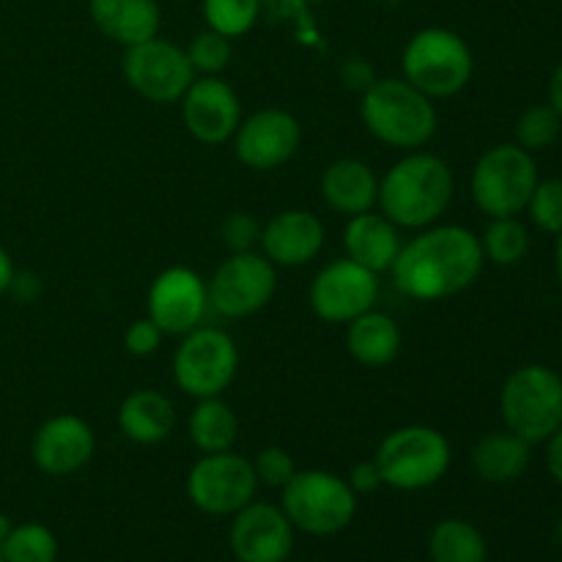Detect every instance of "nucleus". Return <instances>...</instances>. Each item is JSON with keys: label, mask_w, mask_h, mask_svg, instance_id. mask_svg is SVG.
Listing matches in <instances>:
<instances>
[{"label": "nucleus", "mask_w": 562, "mask_h": 562, "mask_svg": "<svg viewBox=\"0 0 562 562\" xmlns=\"http://www.w3.org/2000/svg\"><path fill=\"white\" fill-rule=\"evenodd\" d=\"M483 263L481 236L461 225H439L401 247L390 272L406 296L437 302L470 289L481 278Z\"/></svg>", "instance_id": "nucleus-1"}, {"label": "nucleus", "mask_w": 562, "mask_h": 562, "mask_svg": "<svg viewBox=\"0 0 562 562\" xmlns=\"http://www.w3.org/2000/svg\"><path fill=\"white\" fill-rule=\"evenodd\" d=\"M453 198V170L434 154H409L379 181V206L398 228H428Z\"/></svg>", "instance_id": "nucleus-2"}, {"label": "nucleus", "mask_w": 562, "mask_h": 562, "mask_svg": "<svg viewBox=\"0 0 562 562\" xmlns=\"http://www.w3.org/2000/svg\"><path fill=\"white\" fill-rule=\"evenodd\" d=\"M360 113L368 132L393 148H420L437 132L434 99L398 77L373 82L362 93Z\"/></svg>", "instance_id": "nucleus-3"}, {"label": "nucleus", "mask_w": 562, "mask_h": 562, "mask_svg": "<svg viewBox=\"0 0 562 562\" xmlns=\"http://www.w3.org/2000/svg\"><path fill=\"white\" fill-rule=\"evenodd\" d=\"M499 412L508 431L543 445L562 426V376L549 366H521L499 390Z\"/></svg>", "instance_id": "nucleus-4"}, {"label": "nucleus", "mask_w": 562, "mask_h": 562, "mask_svg": "<svg viewBox=\"0 0 562 562\" xmlns=\"http://www.w3.org/2000/svg\"><path fill=\"white\" fill-rule=\"evenodd\" d=\"M538 165L516 143H499L481 154L472 170V201L488 220L516 217L530 203L538 184Z\"/></svg>", "instance_id": "nucleus-5"}, {"label": "nucleus", "mask_w": 562, "mask_h": 562, "mask_svg": "<svg viewBox=\"0 0 562 562\" xmlns=\"http://www.w3.org/2000/svg\"><path fill=\"white\" fill-rule=\"evenodd\" d=\"M404 80L431 99H448L464 91L475 71L472 49L448 27H426L404 49Z\"/></svg>", "instance_id": "nucleus-6"}, {"label": "nucleus", "mask_w": 562, "mask_h": 562, "mask_svg": "<svg viewBox=\"0 0 562 562\" xmlns=\"http://www.w3.org/2000/svg\"><path fill=\"white\" fill-rule=\"evenodd\" d=\"M373 464L387 486L420 492L445 477L450 467V442L437 428L406 426L382 439Z\"/></svg>", "instance_id": "nucleus-7"}, {"label": "nucleus", "mask_w": 562, "mask_h": 562, "mask_svg": "<svg viewBox=\"0 0 562 562\" xmlns=\"http://www.w3.org/2000/svg\"><path fill=\"white\" fill-rule=\"evenodd\" d=\"M283 514L294 530L307 536H335L346 530L357 514V494L335 472H296L283 486Z\"/></svg>", "instance_id": "nucleus-8"}, {"label": "nucleus", "mask_w": 562, "mask_h": 562, "mask_svg": "<svg viewBox=\"0 0 562 562\" xmlns=\"http://www.w3.org/2000/svg\"><path fill=\"white\" fill-rule=\"evenodd\" d=\"M239 368L234 338L217 327H195L184 335L173 357V376L181 393L214 398L231 387Z\"/></svg>", "instance_id": "nucleus-9"}, {"label": "nucleus", "mask_w": 562, "mask_h": 562, "mask_svg": "<svg viewBox=\"0 0 562 562\" xmlns=\"http://www.w3.org/2000/svg\"><path fill=\"white\" fill-rule=\"evenodd\" d=\"M258 477L252 461L225 453H206L187 475V497L209 516H234L256 499Z\"/></svg>", "instance_id": "nucleus-10"}, {"label": "nucleus", "mask_w": 562, "mask_h": 562, "mask_svg": "<svg viewBox=\"0 0 562 562\" xmlns=\"http://www.w3.org/2000/svg\"><path fill=\"white\" fill-rule=\"evenodd\" d=\"M209 289V305L225 318H247L269 305L278 289V269L258 252H231Z\"/></svg>", "instance_id": "nucleus-11"}, {"label": "nucleus", "mask_w": 562, "mask_h": 562, "mask_svg": "<svg viewBox=\"0 0 562 562\" xmlns=\"http://www.w3.org/2000/svg\"><path fill=\"white\" fill-rule=\"evenodd\" d=\"M124 77L148 102L170 104L181 102L187 88L195 80V69L187 58V49L154 36L135 47H126Z\"/></svg>", "instance_id": "nucleus-12"}, {"label": "nucleus", "mask_w": 562, "mask_h": 562, "mask_svg": "<svg viewBox=\"0 0 562 562\" xmlns=\"http://www.w3.org/2000/svg\"><path fill=\"white\" fill-rule=\"evenodd\" d=\"M379 296V274L360 267L351 258L327 263L313 278L311 307L322 322L349 324L362 313L373 311Z\"/></svg>", "instance_id": "nucleus-13"}, {"label": "nucleus", "mask_w": 562, "mask_h": 562, "mask_svg": "<svg viewBox=\"0 0 562 562\" xmlns=\"http://www.w3.org/2000/svg\"><path fill=\"white\" fill-rule=\"evenodd\" d=\"M228 543L239 562H285L294 552V525L283 508L252 499L234 514Z\"/></svg>", "instance_id": "nucleus-14"}, {"label": "nucleus", "mask_w": 562, "mask_h": 562, "mask_svg": "<svg viewBox=\"0 0 562 562\" xmlns=\"http://www.w3.org/2000/svg\"><path fill=\"white\" fill-rule=\"evenodd\" d=\"M181 119L187 132L198 143L217 146L231 140L241 124V104L234 88L217 75H203L192 80L181 97Z\"/></svg>", "instance_id": "nucleus-15"}, {"label": "nucleus", "mask_w": 562, "mask_h": 562, "mask_svg": "<svg viewBox=\"0 0 562 562\" xmlns=\"http://www.w3.org/2000/svg\"><path fill=\"white\" fill-rule=\"evenodd\" d=\"M206 307V283L187 267L165 269L148 291V318L165 335H187L201 327Z\"/></svg>", "instance_id": "nucleus-16"}, {"label": "nucleus", "mask_w": 562, "mask_h": 562, "mask_svg": "<svg viewBox=\"0 0 562 562\" xmlns=\"http://www.w3.org/2000/svg\"><path fill=\"white\" fill-rule=\"evenodd\" d=\"M236 157L252 170H274L289 162L302 143V126L278 108L250 115L236 130Z\"/></svg>", "instance_id": "nucleus-17"}, {"label": "nucleus", "mask_w": 562, "mask_h": 562, "mask_svg": "<svg viewBox=\"0 0 562 562\" xmlns=\"http://www.w3.org/2000/svg\"><path fill=\"white\" fill-rule=\"evenodd\" d=\"M97 439L91 426L77 415L49 417L36 431L31 445L33 464L53 477H66L80 472L91 461Z\"/></svg>", "instance_id": "nucleus-18"}, {"label": "nucleus", "mask_w": 562, "mask_h": 562, "mask_svg": "<svg viewBox=\"0 0 562 562\" xmlns=\"http://www.w3.org/2000/svg\"><path fill=\"white\" fill-rule=\"evenodd\" d=\"M324 223L313 212H280L261 228V250L274 267H305L324 247Z\"/></svg>", "instance_id": "nucleus-19"}, {"label": "nucleus", "mask_w": 562, "mask_h": 562, "mask_svg": "<svg viewBox=\"0 0 562 562\" xmlns=\"http://www.w3.org/2000/svg\"><path fill=\"white\" fill-rule=\"evenodd\" d=\"M346 256L360 267L371 269L373 274L390 272L401 252L398 225L390 223L384 214H355L344 231Z\"/></svg>", "instance_id": "nucleus-20"}, {"label": "nucleus", "mask_w": 562, "mask_h": 562, "mask_svg": "<svg viewBox=\"0 0 562 562\" xmlns=\"http://www.w3.org/2000/svg\"><path fill=\"white\" fill-rule=\"evenodd\" d=\"M91 20L110 42L135 47L159 31L157 0H91Z\"/></svg>", "instance_id": "nucleus-21"}, {"label": "nucleus", "mask_w": 562, "mask_h": 562, "mask_svg": "<svg viewBox=\"0 0 562 562\" xmlns=\"http://www.w3.org/2000/svg\"><path fill=\"white\" fill-rule=\"evenodd\" d=\"M322 198L340 214H366L379 203V181L360 159H338L322 176Z\"/></svg>", "instance_id": "nucleus-22"}, {"label": "nucleus", "mask_w": 562, "mask_h": 562, "mask_svg": "<svg viewBox=\"0 0 562 562\" xmlns=\"http://www.w3.org/2000/svg\"><path fill=\"white\" fill-rule=\"evenodd\" d=\"M176 412L168 395L159 390H135L119 406V428L137 445H159L170 437Z\"/></svg>", "instance_id": "nucleus-23"}, {"label": "nucleus", "mask_w": 562, "mask_h": 562, "mask_svg": "<svg viewBox=\"0 0 562 562\" xmlns=\"http://www.w3.org/2000/svg\"><path fill=\"white\" fill-rule=\"evenodd\" d=\"M532 459V445L514 431H492L472 448V470L486 483L519 481Z\"/></svg>", "instance_id": "nucleus-24"}, {"label": "nucleus", "mask_w": 562, "mask_h": 562, "mask_svg": "<svg viewBox=\"0 0 562 562\" xmlns=\"http://www.w3.org/2000/svg\"><path fill=\"white\" fill-rule=\"evenodd\" d=\"M349 355L366 368H384L398 357L401 351V329L387 313L368 311L349 322L346 333Z\"/></svg>", "instance_id": "nucleus-25"}, {"label": "nucleus", "mask_w": 562, "mask_h": 562, "mask_svg": "<svg viewBox=\"0 0 562 562\" xmlns=\"http://www.w3.org/2000/svg\"><path fill=\"white\" fill-rule=\"evenodd\" d=\"M239 437V420L220 395L201 398L190 415V442L201 453H225Z\"/></svg>", "instance_id": "nucleus-26"}, {"label": "nucleus", "mask_w": 562, "mask_h": 562, "mask_svg": "<svg viewBox=\"0 0 562 562\" xmlns=\"http://www.w3.org/2000/svg\"><path fill=\"white\" fill-rule=\"evenodd\" d=\"M431 562H488V543L475 525L464 519H445L428 538Z\"/></svg>", "instance_id": "nucleus-27"}, {"label": "nucleus", "mask_w": 562, "mask_h": 562, "mask_svg": "<svg viewBox=\"0 0 562 562\" xmlns=\"http://www.w3.org/2000/svg\"><path fill=\"white\" fill-rule=\"evenodd\" d=\"M483 258L497 267H516L530 252V231L519 217H497L481 236Z\"/></svg>", "instance_id": "nucleus-28"}, {"label": "nucleus", "mask_w": 562, "mask_h": 562, "mask_svg": "<svg viewBox=\"0 0 562 562\" xmlns=\"http://www.w3.org/2000/svg\"><path fill=\"white\" fill-rule=\"evenodd\" d=\"M3 562H55L58 560V538L49 527L38 521L11 527L5 541L0 543Z\"/></svg>", "instance_id": "nucleus-29"}, {"label": "nucleus", "mask_w": 562, "mask_h": 562, "mask_svg": "<svg viewBox=\"0 0 562 562\" xmlns=\"http://www.w3.org/2000/svg\"><path fill=\"white\" fill-rule=\"evenodd\" d=\"M261 0H203V16L212 31L236 38L245 36L258 20Z\"/></svg>", "instance_id": "nucleus-30"}, {"label": "nucleus", "mask_w": 562, "mask_h": 562, "mask_svg": "<svg viewBox=\"0 0 562 562\" xmlns=\"http://www.w3.org/2000/svg\"><path fill=\"white\" fill-rule=\"evenodd\" d=\"M560 130L562 119L549 104H530L519 115V121H516V146H521L530 154L543 151V148H549L558 140Z\"/></svg>", "instance_id": "nucleus-31"}, {"label": "nucleus", "mask_w": 562, "mask_h": 562, "mask_svg": "<svg viewBox=\"0 0 562 562\" xmlns=\"http://www.w3.org/2000/svg\"><path fill=\"white\" fill-rule=\"evenodd\" d=\"M532 225L543 234H562V179H538L527 203Z\"/></svg>", "instance_id": "nucleus-32"}, {"label": "nucleus", "mask_w": 562, "mask_h": 562, "mask_svg": "<svg viewBox=\"0 0 562 562\" xmlns=\"http://www.w3.org/2000/svg\"><path fill=\"white\" fill-rule=\"evenodd\" d=\"M231 55H234L231 38L212 31V27L198 33L190 47H187V58H190L192 69L201 71V75H220L231 64Z\"/></svg>", "instance_id": "nucleus-33"}, {"label": "nucleus", "mask_w": 562, "mask_h": 562, "mask_svg": "<svg viewBox=\"0 0 562 562\" xmlns=\"http://www.w3.org/2000/svg\"><path fill=\"white\" fill-rule=\"evenodd\" d=\"M252 470H256L258 483L272 488H283L296 475L294 459L283 448H263L252 461Z\"/></svg>", "instance_id": "nucleus-34"}, {"label": "nucleus", "mask_w": 562, "mask_h": 562, "mask_svg": "<svg viewBox=\"0 0 562 562\" xmlns=\"http://www.w3.org/2000/svg\"><path fill=\"white\" fill-rule=\"evenodd\" d=\"M220 236H223V245L231 252H250L261 241V225H258V220L252 214L234 212L225 217Z\"/></svg>", "instance_id": "nucleus-35"}, {"label": "nucleus", "mask_w": 562, "mask_h": 562, "mask_svg": "<svg viewBox=\"0 0 562 562\" xmlns=\"http://www.w3.org/2000/svg\"><path fill=\"white\" fill-rule=\"evenodd\" d=\"M165 333L151 322V318H137L130 324V329L124 333V346L130 355L135 357H148L162 346Z\"/></svg>", "instance_id": "nucleus-36"}, {"label": "nucleus", "mask_w": 562, "mask_h": 562, "mask_svg": "<svg viewBox=\"0 0 562 562\" xmlns=\"http://www.w3.org/2000/svg\"><path fill=\"white\" fill-rule=\"evenodd\" d=\"M376 80V69H373L366 58H346L344 64H340V82H344V88H349V91L366 93Z\"/></svg>", "instance_id": "nucleus-37"}, {"label": "nucleus", "mask_w": 562, "mask_h": 562, "mask_svg": "<svg viewBox=\"0 0 562 562\" xmlns=\"http://www.w3.org/2000/svg\"><path fill=\"white\" fill-rule=\"evenodd\" d=\"M346 483H349L351 492L355 494H371V492H376L379 486H384L382 475H379V470L373 461H360V464H355V470L349 472V481Z\"/></svg>", "instance_id": "nucleus-38"}, {"label": "nucleus", "mask_w": 562, "mask_h": 562, "mask_svg": "<svg viewBox=\"0 0 562 562\" xmlns=\"http://www.w3.org/2000/svg\"><path fill=\"white\" fill-rule=\"evenodd\" d=\"M543 445H547V470H549V475L554 477V483H558V486H562V426Z\"/></svg>", "instance_id": "nucleus-39"}, {"label": "nucleus", "mask_w": 562, "mask_h": 562, "mask_svg": "<svg viewBox=\"0 0 562 562\" xmlns=\"http://www.w3.org/2000/svg\"><path fill=\"white\" fill-rule=\"evenodd\" d=\"M11 294L16 296L20 302H31L33 296L42 291V283H38L36 274L31 272H14V280H11Z\"/></svg>", "instance_id": "nucleus-40"}, {"label": "nucleus", "mask_w": 562, "mask_h": 562, "mask_svg": "<svg viewBox=\"0 0 562 562\" xmlns=\"http://www.w3.org/2000/svg\"><path fill=\"white\" fill-rule=\"evenodd\" d=\"M549 108L562 119V60L558 64V69L552 71V80H549Z\"/></svg>", "instance_id": "nucleus-41"}, {"label": "nucleus", "mask_w": 562, "mask_h": 562, "mask_svg": "<svg viewBox=\"0 0 562 562\" xmlns=\"http://www.w3.org/2000/svg\"><path fill=\"white\" fill-rule=\"evenodd\" d=\"M11 280H14V263H11L9 252H5L3 247H0V296L9 294Z\"/></svg>", "instance_id": "nucleus-42"}, {"label": "nucleus", "mask_w": 562, "mask_h": 562, "mask_svg": "<svg viewBox=\"0 0 562 562\" xmlns=\"http://www.w3.org/2000/svg\"><path fill=\"white\" fill-rule=\"evenodd\" d=\"M554 274H558L562 289V234L558 236V245H554Z\"/></svg>", "instance_id": "nucleus-43"}, {"label": "nucleus", "mask_w": 562, "mask_h": 562, "mask_svg": "<svg viewBox=\"0 0 562 562\" xmlns=\"http://www.w3.org/2000/svg\"><path fill=\"white\" fill-rule=\"evenodd\" d=\"M11 527H14V525H11V519H9V516H3V514H0V543L5 541V536H9V532H11Z\"/></svg>", "instance_id": "nucleus-44"}, {"label": "nucleus", "mask_w": 562, "mask_h": 562, "mask_svg": "<svg viewBox=\"0 0 562 562\" xmlns=\"http://www.w3.org/2000/svg\"><path fill=\"white\" fill-rule=\"evenodd\" d=\"M554 538H558V543L562 547V519L554 525Z\"/></svg>", "instance_id": "nucleus-45"}, {"label": "nucleus", "mask_w": 562, "mask_h": 562, "mask_svg": "<svg viewBox=\"0 0 562 562\" xmlns=\"http://www.w3.org/2000/svg\"><path fill=\"white\" fill-rule=\"evenodd\" d=\"M0 562H3V554H0Z\"/></svg>", "instance_id": "nucleus-46"}]
</instances>
